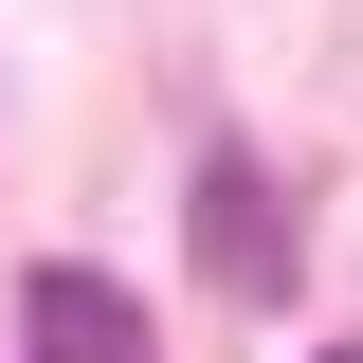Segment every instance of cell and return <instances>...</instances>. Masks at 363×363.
<instances>
[{
	"mask_svg": "<svg viewBox=\"0 0 363 363\" xmlns=\"http://www.w3.org/2000/svg\"><path fill=\"white\" fill-rule=\"evenodd\" d=\"M182 218H200V291H236V309H272V291H291V200H272L255 145H200Z\"/></svg>",
	"mask_w": 363,
	"mask_h": 363,
	"instance_id": "obj_1",
	"label": "cell"
},
{
	"mask_svg": "<svg viewBox=\"0 0 363 363\" xmlns=\"http://www.w3.org/2000/svg\"><path fill=\"white\" fill-rule=\"evenodd\" d=\"M18 327H37V363H164L145 309H128L91 255H37V272H18Z\"/></svg>",
	"mask_w": 363,
	"mask_h": 363,
	"instance_id": "obj_2",
	"label": "cell"
},
{
	"mask_svg": "<svg viewBox=\"0 0 363 363\" xmlns=\"http://www.w3.org/2000/svg\"><path fill=\"white\" fill-rule=\"evenodd\" d=\"M345 363H363V345H345Z\"/></svg>",
	"mask_w": 363,
	"mask_h": 363,
	"instance_id": "obj_3",
	"label": "cell"
}]
</instances>
